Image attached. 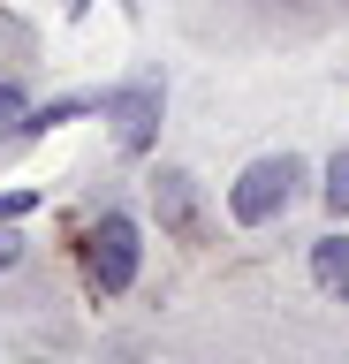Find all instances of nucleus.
<instances>
[{
  "label": "nucleus",
  "instance_id": "2",
  "mask_svg": "<svg viewBox=\"0 0 349 364\" xmlns=\"http://www.w3.org/2000/svg\"><path fill=\"white\" fill-rule=\"evenodd\" d=\"M84 273H92V289H99V296H122L129 281H137V220H129V213H107V220L92 228Z\"/></svg>",
  "mask_w": 349,
  "mask_h": 364
},
{
  "label": "nucleus",
  "instance_id": "4",
  "mask_svg": "<svg viewBox=\"0 0 349 364\" xmlns=\"http://www.w3.org/2000/svg\"><path fill=\"white\" fill-rule=\"evenodd\" d=\"M311 281H319L326 296H342V304H349V235H326V243H311Z\"/></svg>",
  "mask_w": 349,
  "mask_h": 364
},
{
  "label": "nucleus",
  "instance_id": "8",
  "mask_svg": "<svg viewBox=\"0 0 349 364\" xmlns=\"http://www.w3.org/2000/svg\"><path fill=\"white\" fill-rule=\"evenodd\" d=\"M160 190H167V220L190 235V190H183V175H160Z\"/></svg>",
  "mask_w": 349,
  "mask_h": 364
},
{
  "label": "nucleus",
  "instance_id": "5",
  "mask_svg": "<svg viewBox=\"0 0 349 364\" xmlns=\"http://www.w3.org/2000/svg\"><path fill=\"white\" fill-rule=\"evenodd\" d=\"M8 129H31V99H23V84L0 76V136H8Z\"/></svg>",
  "mask_w": 349,
  "mask_h": 364
},
{
  "label": "nucleus",
  "instance_id": "6",
  "mask_svg": "<svg viewBox=\"0 0 349 364\" xmlns=\"http://www.w3.org/2000/svg\"><path fill=\"white\" fill-rule=\"evenodd\" d=\"M326 213H349V152L326 159Z\"/></svg>",
  "mask_w": 349,
  "mask_h": 364
},
{
  "label": "nucleus",
  "instance_id": "7",
  "mask_svg": "<svg viewBox=\"0 0 349 364\" xmlns=\"http://www.w3.org/2000/svg\"><path fill=\"white\" fill-rule=\"evenodd\" d=\"M84 107H92V99H53V107H38V114H31V129H61V122H76Z\"/></svg>",
  "mask_w": 349,
  "mask_h": 364
},
{
  "label": "nucleus",
  "instance_id": "10",
  "mask_svg": "<svg viewBox=\"0 0 349 364\" xmlns=\"http://www.w3.org/2000/svg\"><path fill=\"white\" fill-rule=\"evenodd\" d=\"M31 205H38V190H16V198H0V220H23Z\"/></svg>",
  "mask_w": 349,
  "mask_h": 364
},
{
  "label": "nucleus",
  "instance_id": "3",
  "mask_svg": "<svg viewBox=\"0 0 349 364\" xmlns=\"http://www.w3.org/2000/svg\"><path fill=\"white\" fill-rule=\"evenodd\" d=\"M107 114H114V144L122 152H144V144H152V122H160V91L129 84L122 99H107Z\"/></svg>",
  "mask_w": 349,
  "mask_h": 364
},
{
  "label": "nucleus",
  "instance_id": "1",
  "mask_svg": "<svg viewBox=\"0 0 349 364\" xmlns=\"http://www.w3.org/2000/svg\"><path fill=\"white\" fill-rule=\"evenodd\" d=\"M296 175H304V167H296L289 152H281V159H258L251 175L228 190V213H235L243 228H266L274 213H289V198H296Z\"/></svg>",
  "mask_w": 349,
  "mask_h": 364
},
{
  "label": "nucleus",
  "instance_id": "11",
  "mask_svg": "<svg viewBox=\"0 0 349 364\" xmlns=\"http://www.w3.org/2000/svg\"><path fill=\"white\" fill-rule=\"evenodd\" d=\"M8 31H16V23H8V16H0V38H8Z\"/></svg>",
  "mask_w": 349,
  "mask_h": 364
},
{
  "label": "nucleus",
  "instance_id": "9",
  "mask_svg": "<svg viewBox=\"0 0 349 364\" xmlns=\"http://www.w3.org/2000/svg\"><path fill=\"white\" fill-rule=\"evenodd\" d=\"M16 258H23V235H16V220H0V273L16 266Z\"/></svg>",
  "mask_w": 349,
  "mask_h": 364
}]
</instances>
